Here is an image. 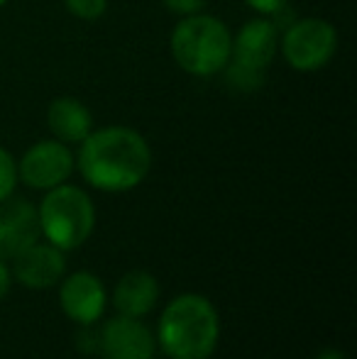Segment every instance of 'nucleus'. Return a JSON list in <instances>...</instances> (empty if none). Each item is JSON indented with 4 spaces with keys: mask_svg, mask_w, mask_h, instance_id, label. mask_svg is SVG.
<instances>
[{
    "mask_svg": "<svg viewBox=\"0 0 357 359\" xmlns=\"http://www.w3.org/2000/svg\"><path fill=\"white\" fill-rule=\"evenodd\" d=\"M230 42H233V34L223 20L196 13L181 18L172 32L169 47H172L174 62L186 74L208 79L228 67Z\"/></svg>",
    "mask_w": 357,
    "mask_h": 359,
    "instance_id": "3",
    "label": "nucleus"
},
{
    "mask_svg": "<svg viewBox=\"0 0 357 359\" xmlns=\"http://www.w3.org/2000/svg\"><path fill=\"white\" fill-rule=\"evenodd\" d=\"M10 284H13V271L8 269L5 259H0V298H5L10 293Z\"/></svg>",
    "mask_w": 357,
    "mask_h": 359,
    "instance_id": "18",
    "label": "nucleus"
},
{
    "mask_svg": "<svg viewBox=\"0 0 357 359\" xmlns=\"http://www.w3.org/2000/svg\"><path fill=\"white\" fill-rule=\"evenodd\" d=\"M5 3H8V0H0V8H3V5H5Z\"/></svg>",
    "mask_w": 357,
    "mask_h": 359,
    "instance_id": "20",
    "label": "nucleus"
},
{
    "mask_svg": "<svg viewBox=\"0 0 357 359\" xmlns=\"http://www.w3.org/2000/svg\"><path fill=\"white\" fill-rule=\"evenodd\" d=\"M76 166L88 186L105 194H123L147 179L152 149L137 130L110 125L90 130L79 149Z\"/></svg>",
    "mask_w": 357,
    "mask_h": 359,
    "instance_id": "1",
    "label": "nucleus"
},
{
    "mask_svg": "<svg viewBox=\"0 0 357 359\" xmlns=\"http://www.w3.org/2000/svg\"><path fill=\"white\" fill-rule=\"evenodd\" d=\"M37 217L47 242L62 252L81 247L95 227L93 201L86 191L72 184L49 189L37 208Z\"/></svg>",
    "mask_w": 357,
    "mask_h": 359,
    "instance_id": "4",
    "label": "nucleus"
},
{
    "mask_svg": "<svg viewBox=\"0 0 357 359\" xmlns=\"http://www.w3.org/2000/svg\"><path fill=\"white\" fill-rule=\"evenodd\" d=\"M100 355L103 359H154L157 342L140 318L118 316L108 320L100 332Z\"/></svg>",
    "mask_w": 357,
    "mask_h": 359,
    "instance_id": "9",
    "label": "nucleus"
},
{
    "mask_svg": "<svg viewBox=\"0 0 357 359\" xmlns=\"http://www.w3.org/2000/svg\"><path fill=\"white\" fill-rule=\"evenodd\" d=\"M159 284L149 271H130L118 281L113 291V306L120 316L142 318L157 306Z\"/></svg>",
    "mask_w": 357,
    "mask_h": 359,
    "instance_id": "13",
    "label": "nucleus"
},
{
    "mask_svg": "<svg viewBox=\"0 0 357 359\" xmlns=\"http://www.w3.org/2000/svg\"><path fill=\"white\" fill-rule=\"evenodd\" d=\"M218 337V311L198 293L177 296L159 318V345L172 359H208Z\"/></svg>",
    "mask_w": 357,
    "mask_h": 359,
    "instance_id": "2",
    "label": "nucleus"
},
{
    "mask_svg": "<svg viewBox=\"0 0 357 359\" xmlns=\"http://www.w3.org/2000/svg\"><path fill=\"white\" fill-rule=\"evenodd\" d=\"M47 125L54 140L64 144H81L93 130V115L79 98L62 95L49 103Z\"/></svg>",
    "mask_w": 357,
    "mask_h": 359,
    "instance_id": "12",
    "label": "nucleus"
},
{
    "mask_svg": "<svg viewBox=\"0 0 357 359\" xmlns=\"http://www.w3.org/2000/svg\"><path fill=\"white\" fill-rule=\"evenodd\" d=\"M316 359H348V357H345V352L335 350V347H328V350H323Z\"/></svg>",
    "mask_w": 357,
    "mask_h": 359,
    "instance_id": "19",
    "label": "nucleus"
},
{
    "mask_svg": "<svg viewBox=\"0 0 357 359\" xmlns=\"http://www.w3.org/2000/svg\"><path fill=\"white\" fill-rule=\"evenodd\" d=\"M245 3H248L250 8H252L255 13H260V15H276V13H281V10L286 8V3H289V0H245Z\"/></svg>",
    "mask_w": 357,
    "mask_h": 359,
    "instance_id": "17",
    "label": "nucleus"
},
{
    "mask_svg": "<svg viewBox=\"0 0 357 359\" xmlns=\"http://www.w3.org/2000/svg\"><path fill=\"white\" fill-rule=\"evenodd\" d=\"M64 271H67L64 252L49 242L37 240L13 259V276L32 291L57 286L64 279Z\"/></svg>",
    "mask_w": 357,
    "mask_h": 359,
    "instance_id": "10",
    "label": "nucleus"
},
{
    "mask_svg": "<svg viewBox=\"0 0 357 359\" xmlns=\"http://www.w3.org/2000/svg\"><path fill=\"white\" fill-rule=\"evenodd\" d=\"M74 154L59 140H39L22 154L18 164V179L34 191H49L67 184L74 171Z\"/></svg>",
    "mask_w": 357,
    "mask_h": 359,
    "instance_id": "7",
    "label": "nucleus"
},
{
    "mask_svg": "<svg viewBox=\"0 0 357 359\" xmlns=\"http://www.w3.org/2000/svg\"><path fill=\"white\" fill-rule=\"evenodd\" d=\"M279 25L267 15L248 20L230 42V62L223 69L228 74V83L238 90H257L279 52Z\"/></svg>",
    "mask_w": 357,
    "mask_h": 359,
    "instance_id": "5",
    "label": "nucleus"
},
{
    "mask_svg": "<svg viewBox=\"0 0 357 359\" xmlns=\"http://www.w3.org/2000/svg\"><path fill=\"white\" fill-rule=\"evenodd\" d=\"M164 8L172 10L174 15L179 18H186V15H196V13H203L206 3L208 0H162Z\"/></svg>",
    "mask_w": 357,
    "mask_h": 359,
    "instance_id": "16",
    "label": "nucleus"
},
{
    "mask_svg": "<svg viewBox=\"0 0 357 359\" xmlns=\"http://www.w3.org/2000/svg\"><path fill=\"white\" fill-rule=\"evenodd\" d=\"M18 181V161L5 147H0V201L13 196Z\"/></svg>",
    "mask_w": 357,
    "mask_h": 359,
    "instance_id": "14",
    "label": "nucleus"
},
{
    "mask_svg": "<svg viewBox=\"0 0 357 359\" xmlns=\"http://www.w3.org/2000/svg\"><path fill=\"white\" fill-rule=\"evenodd\" d=\"M37 208L25 198L0 201V259H15L39 240Z\"/></svg>",
    "mask_w": 357,
    "mask_h": 359,
    "instance_id": "8",
    "label": "nucleus"
},
{
    "mask_svg": "<svg viewBox=\"0 0 357 359\" xmlns=\"http://www.w3.org/2000/svg\"><path fill=\"white\" fill-rule=\"evenodd\" d=\"M59 303L62 311L79 325H90L103 316L105 308V288L100 279L90 271H76L67 276L59 288Z\"/></svg>",
    "mask_w": 357,
    "mask_h": 359,
    "instance_id": "11",
    "label": "nucleus"
},
{
    "mask_svg": "<svg viewBox=\"0 0 357 359\" xmlns=\"http://www.w3.org/2000/svg\"><path fill=\"white\" fill-rule=\"evenodd\" d=\"M284 62L296 72H318L338 52V32L323 18L294 20L279 37Z\"/></svg>",
    "mask_w": 357,
    "mask_h": 359,
    "instance_id": "6",
    "label": "nucleus"
},
{
    "mask_svg": "<svg viewBox=\"0 0 357 359\" xmlns=\"http://www.w3.org/2000/svg\"><path fill=\"white\" fill-rule=\"evenodd\" d=\"M67 10L79 20H86V22H93L108 8V0H64Z\"/></svg>",
    "mask_w": 357,
    "mask_h": 359,
    "instance_id": "15",
    "label": "nucleus"
}]
</instances>
